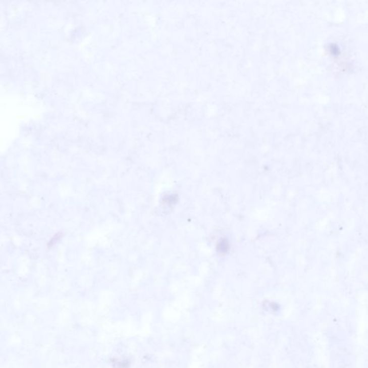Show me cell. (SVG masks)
<instances>
[{
    "label": "cell",
    "mask_w": 368,
    "mask_h": 368,
    "mask_svg": "<svg viewBox=\"0 0 368 368\" xmlns=\"http://www.w3.org/2000/svg\"><path fill=\"white\" fill-rule=\"evenodd\" d=\"M228 246L229 245L228 243H227V241L222 242L219 245V247H220V248L219 249V251H221L222 252H227L229 249Z\"/></svg>",
    "instance_id": "1"
}]
</instances>
